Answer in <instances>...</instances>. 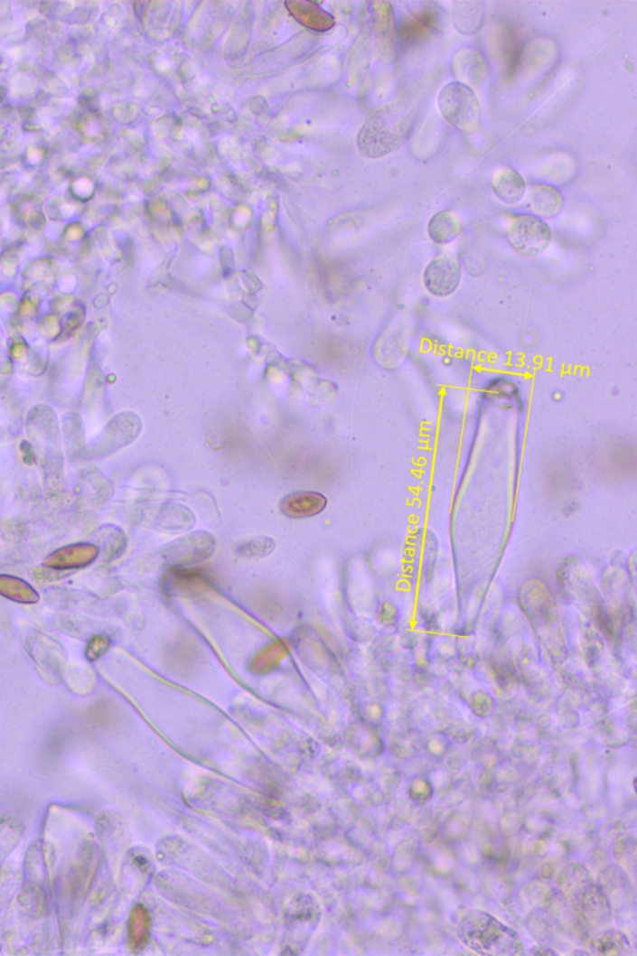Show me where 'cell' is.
Returning a JSON list of instances; mask_svg holds the SVG:
<instances>
[{
    "label": "cell",
    "mask_w": 637,
    "mask_h": 956,
    "mask_svg": "<svg viewBox=\"0 0 637 956\" xmlns=\"http://www.w3.org/2000/svg\"><path fill=\"white\" fill-rule=\"evenodd\" d=\"M140 430L141 423L137 415L132 412H122L112 418L97 440L92 441L88 448L89 456L95 458L108 456L127 446L132 441L136 440Z\"/></svg>",
    "instance_id": "8992f818"
},
{
    "label": "cell",
    "mask_w": 637,
    "mask_h": 956,
    "mask_svg": "<svg viewBox=\"0 0 637 956\" xmlns=\"http://www.w3.org/2000/svg\"><path fill=\"white\" fill-rule=\"evenodd\" d=\"M455 933L462 944L477 954H524V944L520 934L487 912L478 909L468 911L458 922Z\"/></svg>",
    "instance_id": "3957f363"
},
{
    "label": "cell",
    "mask_w": 637,
    "mask_h": 956,
    "mask_svg": "<svg viewBox=\"0 0 637 956\" xmlns=\"http://www.w3.org/2000/svg\"><path fill=\"white\" fill-rule=\"evenodd\" d=\"M416 117L414 102L398 98L369 115L358 135L360 153L382 158L404 145Z\"/></svg>",
    "instance_id": "6da1fadb"
},
{
    "label": "cell",
    "mask_w": 637,
    "mask_h": 956,
    "mask_svg": "<svg viewBox=\"0 0 637 956\" xmlns=\"http://www.w3.org/2000/svg\"><path fill=\"white\" fill-rule=\"evenodd\" d=\"M511 248L524 257L540 256L551 242V230L546 220L534 214L514 217L507 232Z\"/></svg>",
    "instance_id": "5b68a950"
},
{
    "label": "cell",
    "mask_w": 637,
    "mask_h": 956,
    "mask_svg": "<svg viewBox=\"0 0 637 956\" xmlns=\"http://www.w3.org/2000/svg\"><path fill=\"white\" fill-rule=\"evenodd\" d=\"M427 229L428 236L435 243L448 245L460 236L462 223L454 211L445 210L432 217Z\"/></svg>",
    "instance_id": "4fadbf2b"
},
{
    "label": "cell",
    "mask_w": 637,
    "mask_h": 956,
    "mask_svg": "<svg viewBox=\"0 0 637 956\" xmlns=\"http://www.w3.org/2000/svg\"><path fill=\"white\" fill-rule=\"evenodd\" d=\"M286 8L299 24L313 32H328L335 25L334 16L316 3L309 0H292L286 3Z\"/></svg>",
    "instance_id": "30bf717a"
},
{
    "label": "cell",
    "mask_w": 637,
    "mask_h": 956,
    "mask_svg": "<svg viewBox=\"0 0 637 956\" xmlns=\"http://www.w3.org/2000/svg\"><path fill=\"white\" fill-rule=\"evenodd\" d=\"M454 74L457 82L467 87H481L488 77V65L475 49H461L454 59Z\"/></svg>",
    "instance_id": "9c48e42d"
},
{
    "label": "cell",
    "mask_w": 637,
    "mask_h": 956,
    "mask_svg": "<svg viewBox=\"0 0 637 956\" xmlns=\"http://www.w3.org/2000/svg\"><path fill=\"white\" fill-rule=\"evenodd\" d=\"M326 499L316 492H296L286 497L280 503V510L292 519H306L316 516L325 509Z\"/></svg>",
    "instance_id": "7c38bea8"
},
{
    "label": "cell",
    "mask_w": 637,
    "mask_h": 956,
    "mask_svg": "<svg viewBox=\"0 0 637 956\" xmlns=\"http://www.w3.org/2000/svg\"><path fill=\"white\" fill-rule=\"evenodd\" d=\"M26 433L42 468L49 491L61 489L64 478L61 420L48 405H36L26 417Z\"/></svg>",
    "instance_id": "7a4b0ae2"
},
{
    "label": "cell",
    "mask_w": 637,
    "mask_h": 956,
    "mask_svg": "<svg viewBox=\"0 0 637 956\" xmlns=\"http://www.w3.org/2000/svg\"><path fill=\"white\" fill-rule=\"evenodd\" d=\"M80 418L79 415L70 414V412L62 417V433L65 435L66 446L70 455L85 453L84 427H82Z\"/></svg>",
    "instance_id": "2e32d148"
},
{
    "label": "cell",
    "mask_w": 637,
    "mask_h": 956,
    "mask_svg": "<svg viewBox=\"0 0 637 956\" xmlns=\"http://www.w3.org/2000/svg\"><path fill=\"white\" fill-rule=\"evenodd\" d=\"M276 548V542L268 537L264 539H256L244 542L243 545L238 547V555L243 557H248V558H263V557L269 556Z\"/></svg>",
    "instance_id": "ac0fdd59"
},
{
    "label": "cell",
    "mask_w": 637,
    "mask_h": 956,
    "mask_svg": "<svg viewBox=\"0 0 637 956\" xmlns=\"http://www.w3.org/2000/svg\"><path fill=\"white\" fill-rule=\"evenodd\" d=\"M460 259L452 255H441L432 259L424 272V285L428 293L438 298L454 295L461 285Z\"/></svg>",
    "instance_id": "ba28073f"
},
{
    "label": "cell",
    "mask_w": 637,
    "mask_h": 956,
    "mask_svg": "<svg viewBox=\"0 0 637 956\" xmlns=\"http://www.w3.org/2000/svg\"><path fill=\"white\" fill-rule=\"evenodd\" d=\"M438 108L445 120L461 133L472 134L480 125L481 105L477 94L461 82L454 81L442 89Z\"/></svg>",
    "instance_id": "277c9868"
},
{
    "label": "cell",
    "mask_w": 637,
    "mask_h": 956,
    "mask_svg": "<svg viewBox=\"0 0 637 956\" xmlns=\"http://www.w3.org/2000/svg\"><path fill=\"white\" fill-rule=\"evenodd\" d=\"M487 391L494 395V398H501V400H508V398H514L517 397L516 387L511 382L504 380H496L492 382L490 387L487 388Z\"/></svg>",
    "instance_id": "d6986e66"
},
{
    "label": "cell",
    "mask_w": 637,
    "mask_h": 956,
    "mask_svg": "<svg viewBox=\"0 0 637 956\" xmlns=\"http://www.w3.org/2000/svg\"><path fill=\"white\" fill-rule=\"evenodd\" d=\"M216 540L211 534L197 532L174 540L164 549L163 558L171 568H186L213 555Z\"/></svg>",
    "instance_id": "52a82bcc"
},
{
    "label": "cell",
    "mask_w": 637,
    "mask_h": 956,
    "mask_svg": "<svg viewBox=\"0 0 637 956\" xmlns=\"http://www.w3.org/2000/svg\"><path fill=\"white\" fill-rule=\"evenodd\" d=\"M483 18V5L478 2L455 3L454 23L457 31L471 35L480 29Z\"/></svg>",
    "instance_id": "9a60e30c"
},
{
    "label": "cell",
    "mask_w": 637,
    "mask_h": 956,
    "mask_svg": "<svg viewBox=\"0 0 637 956\" xmlns=\"http://www.w3.org/2000/svg\"><path fill=\"white\" fill-rule=\"evenodd\" d=\"M494 196L504 204H516L526 194V181L511 167L498 168L492 178Z\"/></svg>",
    "instance_id": "8fae6325"
},
{
    "label": "cell",
    "mask_w": 637,
    "mask_h": 956,
    "mask_svg": "<svg viewBox=\"0 0 637 956\" xmlns=\"http://www.w3.org/2000/svg\"><path fill=\"white\" fill-rule=\"evenodd\" d=\"M563 204L562 193L554 189V187L547 186V184H538L530 191V209L539 214V216L544 217V219L556 217L562 211Z\"/></svg>",
    "instance_id": "5bb4252c"
},
{
    "label": "cell",
    "mask_w": 637,
    "mask_h": 956,
    "mask_svg": "<svg viewBox=\"0 0 637 956\" xmlns=\"http://www.w3.org/2000/svg\"><path fill=\"white\" fill-rule=\"evenodd\" d=\"M108 645H110V642L108 641L107 636H94V639L89 644V659L95 661V659L100 658L108 651Z\"/></svg>",
    "instance_id": "ffe728a7"
},
{
    "label": "cell",
    "mask_w": 637,
    "mask_h": 956,
    "mask_svg": "<svg viewBox=\"0 0 637 956\" xmlns=\"http://www.w3.org/2000/svg\"><path fill=\"white\" fill-rule=\"evenodd\" d=\"M594 948H596V951L600 948H606L603 954H629L630 942L627 941L626 936L620 934V933L606 932L597 939L596 946H594Z\"/></svg>",
    "instance_id": "e0dca14e"
}]
</instances>
